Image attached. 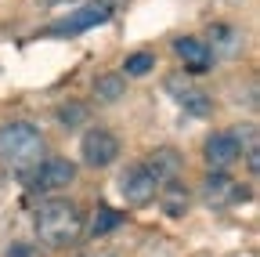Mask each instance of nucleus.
<instances>
[{
    "label": "nucleus",
    "instance_id": "nucleus-1",
    "mask_svg": "<svg viewBox=\"0 0 260 257\" xmlns=\"http://www.w3.org/2000/svg\"><path fill=\"white\" fill-rule=\"evenodd\" d=\"M44 152H47L44 134L29 120H11V123L0 127V159H4L11 170H32V167H40Z\"/></svg>",
    "mask_w": 260,
    "mask_h": 257
},
{
    "label": "nucleus",
    "instance_id": "nucleus-2",
    "mask_svg": "<svg viewBox=\"0 0 260 257\" xmlns=\"http://www.w3.org/2000/svg\"><path fill=\"white\" fill-rule=\"evenodd\" d=\"M37 236L47 246H69L76 243V236L83 232V214L73 199H47L37 210Z\"/></svg>",
    "mask_w": 260,
    "mask_h": 257
},
{
    "label": "nucleus",
    "instance_id": "nucleus-3",
    "mask_svg": "<svg viewBox=\"0 0 260 257\" xmlns=\"http://www.w3.org/2000/svg\"><path fill=\"white\" fill-rule=\"evenodd\" d=\"M80 156H83V163L87 167H112L116 159H119V138L112 131H105V127H94V131L83 134L80 141Z\"/></svg>",
    "mask_w": 260,
    "mask_h": 257
},
{
    "label": "nucleus",
    "instance_id": "nucleus-4",
    "mask_svg": "<svg viewBox=\"0 0 260 257\" xmlns=\"http://www.w3.org/2000/svg\"><path fill=\"white\" fill-rule=\"evenodd\" d=\"M155 188H159V181L152 178V170H148L145 163H134V167H126V170L119 174V196H123L130 207L152 203V199H155Z\"/></svg>",
    "mask_w": 260,
    "mask_h": 257
},
{
    "label": "nucleus",
    "instance_id": "nucleus-5",
    "mask_svg": "<svg viewBox=\"0 0 260 257\" xmlns=\"http://www.w3.org/2000/svg\"><path fill=\"white\" fill-rule=\"evenodd\" d=\"M76 181V163L73 159H65V156H54V159H44L40 170H37V188H69Z\"/></svg>",
    "mask_w": 260,
    "mask_h": 257
},
{
    "label": "nucleus",
    "instance_id": "nucleus-6",
    "mask_svg": "<svg viewBox=\"0 0 260 257\" xmlns=\"http://www.w3.org/2000/svg\"><path fill=\"white\" fill-rule=\"evenodd\" d=\"M203 199L210 203V207H228V203H239V199H246V192L228 178L224 170H213L206 181H203Z\"/></svg>",
    "mask_w": 260,
    "mask_h": 257
},
{
    "label": "nucleus",
    "instance_id": "nucleus-7",
    "mask_svg": "<svg viewBox=\"0 0 260 257\" xmlns=\"http://www.w3.org/2000/svg\"><path fill=\"white\" fill-rule=\"evenodd\" d=\"M239 159H242V149H239V141H235L232 131L213 134V138L206 141V163H210L213 170H228L232 163H239Z\"/></svg>",
    "mask_w": 260,
    "mask_h": 257
},
{
    "label": "nucleus",
    "instance_id": "nucleus-8",
    "mask_svg": "<svg viewBox=\"0 0 260 257\" xmlns=\"http://www.w3.org/2000/svg\"><path fill=\"white\" fill-rule=\"evenodd\" d=\"M174 51L184 58V66H188L195 76H203V73L210 69V62H213V47L203 44V40H195V37H181V40L174 44Z\"/></svg>",
    "mask_w": 260,
    "mask_h": 257
},
{
    "label": "nucleus",
    "instance_id": "nucleus-9",
    "mask_svg": "<svg viewBox=\"0 0 260 257\" xmlns=\"http://www.w3.org/2000/svg\"><path fill=\"white\" fill-rule=\"evenodd\" d=\"M145 167H148V170H152V178L162 185V181H174V178L181 174L184 159H181V152H177V149H155V152L145 159Z\"/></svg>",
    "mask_w": 260,
    "mask_h": 257
},
{
    "label": "nucleus",
    "instance_id": "nucleus-10",
    "mask_svg": "<svg viewBox=\"0 0 260 257\" xmlns=\"http://www.w3.org/2000/svg\"><path fill=\"white\" fill-rule=\"evenodd\" d=\"M109 15H112L109 4H87V8H80L73 18H65V22L58 25V33H83V29H90V25L109 22Z\"/></svg>",
    "mask_w": 260,
    "mask_h": 257
},
{
    "label": "nucleus",
    "instance_id": "nucleus-11",
    "mask_svg": "<svg viewBox=\"0 0 260 257\" xmlns=\"http://www.w3.org/2000/svg\"><path fill=\"white\" fill-rule=\"evenodd\" d=\"M155 196H159V207L167 210V217H184V210H188V203H191V196H188V188L174 178V181H162L159 188H155Z\"/></svg>",
    "mask_w": 260,
    "mask_h": 257
},
{
    "label": "nucleus",
    "instance_id": "nucleus-12",
    "mask_svg": "<svg viewBox=\"0 0 260 257\" xmlns=\"http://www.w3.org/2000/svg\"><path fill=\"white\" fill-rule=\"evenodd\" d=\"M94 94H98V102H119L123 94H126V76H123V73L98 76V80H94Z\"/></svg>",
    "mask_w": 260,
    "mask_h": 257
},
{
    "label": "nucleus",
    "instance_id": "nucleus-13",
    "mask_svg": "<svg viewBox=\"0 0 260 257\" xmlns=\"http://www.w3.org/2000/svg\"><path fill=\"white\" fill-rule=\"evenodd\" d=\"M119 224H123V214H119V210H112V207H98L94 217H90V236H105V232L119 229Z\"/></svg>",
    "mask_w": 260,
    "mask_h": 257
},
{
    "label": "nucleus",
    "instance_id": "nucleus-14",
    "mask_svg": "<svg viewBox=\"0 0 260 257\" xmlns=\"http://www.w3.org/2000/svg\"><path fill=\"white\" fill-rule=\"evenodd\" d=\"M155 69V54H148V51H138V54H130L126 58V76H148Z\"/></svg>",
    "mask_w": 260,
    "mask_h": 257
},
{
    "label": "nucleus",
    "instance_id": "nucleus-15",
    "mask_svg": "<svg viewBox=\"0 0 260 257\" xmlns=\"http://www.w3.org/2000/svg\"><path fill=\"white\" fill-rule=\"evenodd\" d=\"M181 105H184L188 112H195V116H206V112H210V98H206L203 91H184V94H181Z\"/></svg>",
    "mask_w": 260,
    "mask_h": 257
},
{
    "label": "nucleus",
    "instance_id": "nucleus-16",
    "mask_svg": "<svg viewBox=\"0 0 260 257\" xmlns=\"http://www.w3.org/2000/svg\"><path fill=\"white\" fill-rule=\"evenodd\" d=\"M83 120H87V105H80V102H69V105L58 109V123H61V127H76V123H83Z\"/></svg>",
    "mask_w": 260,
    "mask_h": 257
},
{
    "label": "nucleus",
    "instance_id": "nucleus-17",
    "mask_svg": "<svg viewBox=\"0 0 260 257\" xmlns=\"http://www.w3.org/2000/svg\"><path fill=\"white\" fill-rule=\"evenodd\" d=\"M4 257H37V246H29V243H11L4 250Z\"/></svg>",
    "mask_w": 260,
    "mask_h": 257
}]
</instances>
